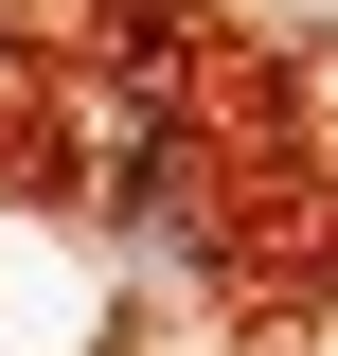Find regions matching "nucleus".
Here are the masks:
<instances>
[{"label": "nucleus", "mask_w": 338, "mask_h": 356, "mask_svg": "<svg viewBox=\"0 0 338 356\" xmlns=\"http://www.w3.org/2000/svg\"><path fill=\"white\" fill-rule=\"evenodd\" d=\"M303 356H338V303H321V339H303Z\"/></svg>", "instance_id": "1"}]
</instances>
